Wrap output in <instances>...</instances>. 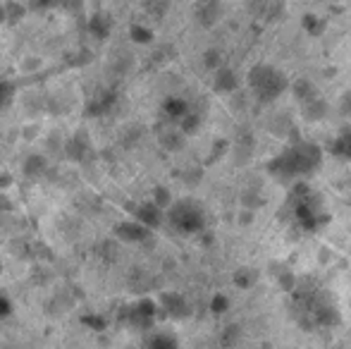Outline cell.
<instances>
[{"instance_id": "obj_1", "label": "cell", "mask_w": 351, "mask_h": 349, "mask_svg": "<svg viewBox=\"0 0 351 349\" xmlns=\"http://www.w3.org/2000/svg\"><path fill=\"white\" fill-rule=\"evenodd\" d=\"M320 158H323V151L315 144H308V141H296L289 149H285L280 156H275L270 160L268 170L270 175H275L278 180L291 182L299 180V177L313 173L320 165Z\"/></svg>"}, {"instance_id": "obj_2", "label": "cell", "mask_w": 351, "mask_h": 349, "mask_svg": "<svg viewBox=\"0 0 351 349\" xmlns=\"http://www.w3.org/2000/svg\"><path fill=\"white\" fill-rule=\"evenodd\" d=\"M291 311H294V318L304 328H328L337 321L332 299L325 292H320L318 287L296 289Z\"/></svg>"}, {"instance_id": "obj_3", "label": "cell", "mask_w": 351, "mask_h": 349, "mask_svg": "<svg viewBox=\"0 0 351 349\" xmlns=\"http://www.w3.org/2000/svg\"><path fill=\"white\" fill-rule=\"evenodd\" d=\"M289 204L294 210V220L304 230H318L328 223V213H325V206L320 201V196L315 194V189H311L308 184H296L289 194Z\"/></svg>"}, {"instance_id": "obj_4", "label": "cell", "mask_w": 351, "mask_h": 349, "mask_svg": "<svg viewBox=\"0 0 351 349\" xmlns=\"http://www.w3.org/2000/svg\"><path fill=\"white\" fill-rule=\"evenodd\" d=\"M249 86L261 103L278 101L287 88H291L289 80L273 65H256L254 70L249 72Z\"/></svg>"}, {"instance_id": "obj_5", "label": "cell", "mask_w": 351, "mask_h": 349, "mask_svg": "<svg viewBox=\"0 0 351 349\" xmlns=\"http://www.w3.org/2000/svg\"><path fill=\"white\" fill-rule=\"evenodd\" d=\"M167 220L172 223V228H177L180 232H201L206 225V215L196 201H177L167 210Z\"/></svg>"}, {"instance_id": "obj_6", "label": "cell", "mask_w": 351, "mask_h": 349, "mask_svg": "<svg viewBox=\"0 0 351 349\" xmlns=\"http://www.w3.org/2000/svg\"><path fill=\"white\" fill-rule=\"evenodd\" d=\"M330 154L339 160H351V127H342L330 144Z\"/></svg>"}, {"instance_id": "obj_7", "label": "cell", "mask_w": 351, "mask_h": 349, "mask_svg": "<svg viewBox=\"0 0 351 349\" xmlns=\"http://www.w3.org/2000/svg\"><path fill=\"white\" fill-rule=\"evenodd\" d=\"M136 218H139V223L143 228H156V225H160L162 220V208H158L156 204H143L139 210H136Z\"/></svg>"}, {"instance_id": "obj_8", "label": "cell", "mask_w": 351, "mask_h": 349, "mask_svg": "<svg viewBox=\"0 0 351 349\" xmlns=\"http://www.w3.org/2000/svg\"><path fill=\"white\" fill-rule=\"evenodd\" d=\"M117 234H122L130 242H141V239L148 237V228H143L141 223H122L117 228Z\"/></svg>"}, {"instance_id": "obj_9", "label": "cell", "mask_w": 351, "mask_h": 349, "mask_svg": "<svg viewBox=\"0 0 351 349\" xmlns=\"http://www.w3.org/2000/svg\"><path fill=\"white\" fill-rule=\"evenodd\" d=\"M148 349H177V340L167 333H160L148 340Z\"/></svg>"}, {"instance_id": "obj_10", "label": "cell", "mask_w": 351, "mask_h": 349, "mask_svg": "<svg viewBox=\"0 0 351 349\" xmlns=\"http://www.w3.org/2000/svg\"><path fill=\"white\" fill-rule=\"evenodd\" d=\"M165 311L172 313V316H182V313H186L184 299L177 297V294H170V297H165Z\"/></svg>"}, {"instance_id": "obj_11", "label": "cell", "mask_w": 351, "mask_h": 349, "mask_svg": "<svg viewBox=\"0 0 351 349\" xmlns=\"http://www.w3.org/2000/svg\"><path fill=\"white\" fill-rule=\"evenodd\" d=\"M232 72L230 70H220L217 72V80H215V86L217 88H225V91H230V88L237 86V80H232Z\"/></svg>"}, {"instance_id": "obj_12", "label": "cell", "mask_w": 351, "mask_h": 349, "mask_svg": "<svg viewBox=\"0 0 351 349\" xmlns=\"http://www.w3.org/2000/svg\"><path fill=\"white\" fill-rule=\"evenodd\" d=\"M8 96H10V84H5V82L0 80V106L8 101Z\"/></svg>"}, {"instance_id": "obj_13", "label": "cell", "mask_w": 351, "mask_h": 349, "mask_svg": "<svg viewBox=\"0 0 351 349\" xmlns=\"http://www.w3.org/2000/svg\"><path fill=\"white\" fill-rule=\"evenodd\" d=\"M5 19V8H0V22Z\"/></svg>"}]
</instances>
